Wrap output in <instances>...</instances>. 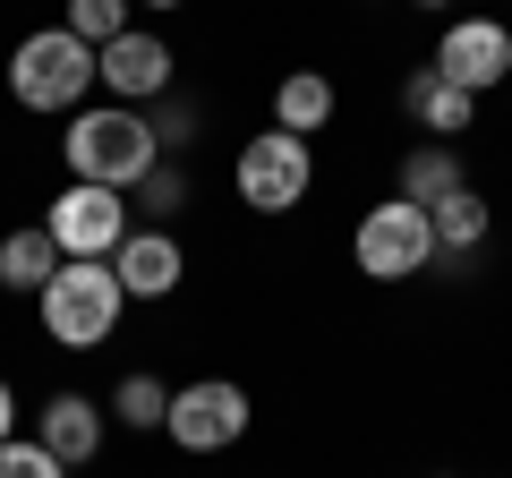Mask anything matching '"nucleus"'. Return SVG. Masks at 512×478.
Here are the masks:
<instances>
[{"instance_id":"nucleus-24","label":"nucleus","mask_w":512,"mask_h":478,"mask_svg":"<svg viewBox=\"0 0 512 478\" xmlns=\"http://www.w3.org/2000/svg\"><path fill=\"white\" fill-rule=\"evenodd\" d=\"M137 9H188V0H137Z\"/></svg>"},{"instance_id":"nucleus-1","label":"nucleus","mask_w":512,"mask_h":478,"mask_svg":"<svg viewBox=\"0 0 512 478\" xmlns=\"http://www.w3.org/2000/svg\"><path fill=\"white\" fill-rule=\"evenodd\" d=\"M60 163H69V180L86 188H137L154 163H163V146H154V120L128 103H86L69 111V129H60Z\"/></svg>"},{"instance_id":"nucleus-6","label":"nucleus","mask_w":512,"mask_h":478,"mask_svg":"<svg viewBox=\"0 0 512 478\" xmlns=\"http://www.w3.org/2000/svg\"><path fill=\"white\" fill-rule=\"evenodd\" d=\"M248 427H256L248 385H231V376H197V385H171V419H163V436L180 444V453H231Z\"/></svg>"},{"instance_id":"nucleus-16","label":"nucleus","mask_w":512,"mask_h":478,"mask_svg":"<svg viewBox=\"0 0 512 478\" xmlns=\"http://www.w3.org/2000/svg\"><path fill=\"white\" fill-rule=\"evenodd\" d=\"M453 188H470V180H461V146H436V137H427V146L402 154V188H393V197H410V205H444Z\"/></svg>"},{"instance_id":"nucleus-21","label":"nucleus","mask_w":512,"mask_h":478,"mask_svg":"<svg viewBox=\"0 0 512 478\" xmlns=\"http://www.w3.org/2000/svg\"><path fill=\"white\" fill-rule=\"evenodd\" d=\"M0 478H69V461H52L35 436H9L0 444Z\"/></svg>"},{"instance_id":"nucleus-10","label":"nucleus","mask_w":512,"mask_h":478,"mask_svg":"<svg viewBox=\"0 0 512 478\" xmlns=\"http://www.w3.org/2000/svg\"><path fill=\"white\" fill-rule=\"evenodd\" d=\"M103 427H111V410L94 402V393H69V385L35 410V444H43L52 461H69V470H86V461L103 453Z\"/></svg>"},{"instance_id":"nucleus-3","label":"nucleus","mask_w":512,"mask_h":478,"mask_svg":"<svg viewBox=\"0 0 512 478\" xmlns=\"http://www.w3.org/2000/svg\"><path fill=\"white\" fill-rule=\"evenodd\" d=\"M94 94V43H77L69 26H35V35L9 52V103L43 111V120H69Z\"/></svg>"},{"instance_id":"nucleus-13","label":"nucleus","mask_w":512,"mask_h":478,"mask_svg":"<svg viewBox=\"0 0 512 478\" xmlns=\"http://www.w3.org/2000/svg\"><path fill=\"white\" fill-rule=\"evenodd\" d=\"M333 111H342V94H333L325 69H291L274 86V129H291V137H325Z\"/></svg>"},{"instance_id":"nucleus-14","label":"nucleus","mask_w":512,"mask_h":478,"mask_svg":"<svg viewBox=\"0 0 512 478\" xmlns=\"http://www.w3.org/2000/svg\"><path fill=\"white\" fill-rule=\"evenodd\" d=\"M427 222H436V257H478L487 248V231H495V205L478 197V188H453L444 205H427Z\"/></svg>"},{"instance_id":"nucleus-23","label":"nucleus","mask_w":512,"mask_h":478,"mask_svg":"<svg viewBox=\"0 0 512 478\" xmlns=\"http://www.w3.org/2000/svg\"><path fill=\"white\" fill-rule=\"evenodd\" d=\"M410 9H427V18H453V0H410Z\"/></svg>"},{"instance_id":"nucleus-22","label":"nucleus","mask_w":512,"mask_h":478,"mask_svg":"<svg viewBox=\"0 0 512 478\" xmlns=\"http://www.w3.org/2000/svg\"><path fill=\"white\" fill-rule=\"evenodd\" d=\"M18 419H26V410H18V385H9V376H0V444L18 436Z\"/></svg>"},{"instance_id":"nucleus-17","label":"nucleus","mask_w":512,"mask_h":478,"mask_svg":"<svg viewBox=\"0 0 512 478\" xmlns=\"http://www.w3.org/2000/svg\"><path fill=\"white\" fill-rule=\"evenodd\" d=\"M111 419L137 427V436H154V427L171 419V385H163V376H146V368H128L120 385H111Z\"/></svg>"},{"instance_id":"nucleus-18","label":"nucleus","mask_w":512,"mask_h":478,"mask_svg":"<svg viewBox=\"0 0 512 478\" xmlns=\"http://www.w3.org/2000/svg\"><path fill=\"white\" fill-rule=\"evenodd\" d=\"M60 26H69L77 43H94V52H103V43H120L128 26H137V0H69V9H60Z\"/></svg>"},{"instance_id":"nucleus-12","label":"nucleus","mask_w":512,"mask_h":478,"mask_svg":"<svg viewBox=\"0 0 512 478\" xmlns=\"http://www.w3.org/2000/svg\"><path fill=\"white\" fill-rule=\"evenodd\" d=\"M402 111L419 120V137H436V146H461V137H470V120H478V94H461L453 77L427 60V69H410V77H402Z\"/></svg>"},{"instance_id":"nucleus-5","label":"nucleus","mask_w":512,"mask_h":478,"mask_svg":"<svg viewBox=\"0 0 512 478\" xmlns=\"http://www.w3.org/2000/svg\"><path fill=\"white\" fill-rule=\"evenodd\" d=\"M231 188H239L248 214H291V205H308V188H316V146L291 137V129L248 137L239 163H231Z\"/></svg>"},{"instance_id":"nucleus-2","label":"nucleus","mask_w":512,"mask_h":478,"mask_svg":"<svg viewBox=\"0 0 512 478\" xmlns=\"http://www.w3.org/2000/svg\"><path fill=\"white\" fill-rule=\"evenodd\" d=\"M120 274H111V257H60V274L35 291V316H43V342L52 350H103L111 333H120Z\"/></svg>"},{"instance_id":"nucleus-15","label":"nucleus","mask_w":512,"mask_h":478,"mask_svg":"<svg viewBox=\"0 0 512 478\" xmlns=\"http://www.w3.org/2000/svg\"><path fill=\"white\" fill-rule=\"evenodd\" d=\"M52 274H60V248H52V231H43V222H18V231L0 239V291L35 299Z\"/></svg>"},{"instance_id":"nucleus-19","label":"nucleus","mask_w":512,"mask_h":478,"mask_svg":"<svg viewBox=\"0 0 512 478\" xmlns=\"http://www.w3.org/2000/svg\"><path fill=\"white\" fill-rule=\"evenodd\" d=\"M180 205H188V171H180V163H154L146 180L128 188V214H146L154 231H171V214H180Z\"/></svg>"},{"instance_id":"nucleus-4","label":"nucleus","mask_w":512,"mask_h":478,"mask_svg":"<svg viewBox=\"0 0 512 478\" xmlns=\"http://www.w3.org/2000/svg\"><path fill=\"white\" fill-rule=\"evenodd\" d=\"M350 265H359L367 282H410L436 265V222H427V205L410 197H376L359 214V231H350Z\"/></svg>"},{"instance_id":"nucleus-11","label":"nucleus","mask_w":512,"mask_h":478,"mask_svg":"<svg viewBox=\"0 0 512 478\" xmlns=\"http://www.w3.org/2000/svg\"><path fill=\"white\" fill-rule=\"evenodd\" d=\"M111 274H120V291H128V308H137V299H171L188 282V248L171 231H128L120 239V257H111Z\"/></svg>"},{"instance_id":"nucleus-9","label":"nucleus","mask_w":512,"mask_h":478,"mask_svg":"<svg viewBox=\"0 0 512 478\" xmlns=\"http://www.w3.org/2000/svg\"><path fill=\"white\" fill-rule=\"evenodd\" d=\"M436 69L453 77L461 94H495V86L512 77V26H504V18H444Z\"/></svg>"},{"instance_id":"nucleus-20","label":"nucleus","mask_w":512,"mask_h":478,"mask_svg":"<svg viewBox=\"0 0 512 478\" xmlns=\"http://www.w3.org/2000/svg\"><path fill=\"white\" fill-rule=\"evenodd\" d=\"M146 120H154V146H163V163H180V154L197 146V111H188V103H171V94L146 111Z\"/></svg>"},{"instance_id":"nucleus-7","label":"nucleus","mask_w":512,"mask_h":478,"mask_svg":"<svg viewBox=\"0 0 512 478\" xmlns=\"http://www.w3.org/2000/svg\"><path fill=\"white\" fill-rule=\"evenodd\" d=\"M171 77H180V52H171L154 26H128L120 43H103V52H94V86H103V103L154 111V103L171 94Z\"/></svg>"},{"instance_id":"nucleus-8","label":"nucleus","mask_w":512,"mask_h":478,"mask_svg":"<svg viewBox=\"0 0 512 478\" xmlns=\"http://www.w3.org/2000/svg\"><path fill=\"white\" fill-rule=\"evenodd\" d=\"M43 231H52L60 257H120V239H128V197H120V188L69 180V188L52 197V214H43Z\"/></svg>"},{"instance_id":"nucleus-25","label":"nucleus","mask_w":512,"mask_h":478,"mask_svg":"<svg viewBox=\"0 0 512 478\" xmlns=\"http://www.w3.org/2000/svg\"><path fill=\"white\" fill-rule=\"evenodd\" d=\"M436 478H453V470H436Z\"/></svg>"}]
</instances>
